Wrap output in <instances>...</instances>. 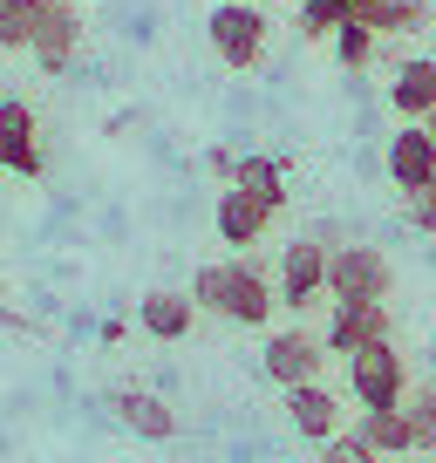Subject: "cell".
I'll return each instance as SVG.
<instances>
[{"label":"cell","mask_w":436,"mask_h":463,"mask_svg":"<svg viewBox=\"0 0 436 463\" xmlns=\"http://www.w3.org/2000/svg\"><path fill=\"white\" fill-rule=\"evenodd\" d=\"M191 300H198V314H218L232 320V327H273V273H266V260H252V252H239V260H212L191 273Z\"/></svg>","instance_id":"6da1fadb"},{"label":"cell","mask_w":436,"mask_h":463,"mask_svg":"<svg viewBox=\"0 0 436 463\" xmlns=\"http://www.w3.org/2000/svg\"><path fill=\"white\" fill-rule=\"evenodd\" d=\"M348 395L362 409H403L409 402V362L395 341H368L362 354H348Z\"/></svg>","instance_id":"7a4b0ae2"},{"label":"cell","mask_w":436,"mask_h":463,"mask_svg":"<svg viewBox=\"0 0 436 463\" xmlns=\"http://www.w3.org/2000/svg\"><path fill=\"white\" fill-rule=\"evenodd\" d=\"M204 34H212V55L225 61V69H239V75L266 61V14L246 7V0H218L212 21H204Z\"/></svg>","instance_id":"3957f363"},{"label":"cell","mask_w":436,"mask_h":463,"mask_svg":"<svg viewBox=\"0 0 436 463\" xmlns=\"http://www.w3.org/2000/svg\"><path fill=\"white\" fill-rule=\"evenodd\" d=\"M389 287H395V266L382 246L355 239V246L327 252V300H389Z\"/></svg>","instance_id":"277c9868"},{"label":"cell","mask_w":436,"mask_h":463,"mask_svg":"<svg viewBox=\"0 0 436 463\" xmlns=\"http://www.w3.org/2000/svg\"><path fill=\"white\" fill-rule=\"evenodd\" d=\"M273 287H280V307H287V314L320 307V293H327V246H320V239H307V232H300V239H287Z\"/></svg>","instance_id":"5b68a950"},{"label":"cell","mask_w":436,"mask_h":463,"mask_svg":"<svg viewBox=\"0 0 436 463\" xmlns=\"http://www.w3.org/2000/svg\"><path fill=\"white\" fill-rule=\"evenodd\" d=\"M327 354H362L368 341H395V320H389V300H335L327 307Z\"/></svg>","instance_id":"8992f818"},{"label":"cell","mask_w":436,"mask_h":463,"mask_svg":"<svg viewBox=\"0 0 436 463\" xmlns=\"http://www.w3.org/2000/svg\"><path fill=\"white\" fill-rule=\"evenodd\" d=\"M260 368H266V382H273V389L320 382V368H327V341H320V334H307V327H280L273 341H266Z\"/></svg>","instance_id":"52a82bcc"},{"label":"cell","mask_w":436,"mask_h":463,"mask_svg":"<svg viewBox=\"0 0 436 463\" xmlns=\"http://www.w3.org/2000/svg\"><path fill=\"white\" fill-rule=\"evenodd\" d=\"M382 171H389V184L403 191H422V184H436V144H430V130L422 123H403V130L382 144Z\"/></svg>","instance_id":"ba28073f"},{"label":"cell","mask_w":436,"mask_h":463,"mask_svg":"<svg viewBox=\"0 0 436 463\" xmlns=\"http://www.w3.org/2000/svg\"><path fill=\"white\" fill-rule=\"evenodd\" d=\"M75 48H82V7H75V0H55V7L34 21L28 55H34V69H42V75H62L75 61Z\"/></svg>","instance_id":"9c48e42d"},{"label":"cell","mask_w":436,"mask_h":463,"mask_svg":"<svg viewBox=\"0 0 436 463\" xmlns=\"http://www.w3.org/2000/svg\"><path fill=\"white\" fill-rule=\"evenodd\" d=\"M218 239H225V246H232V252H252V246H260V239H266V232H273V204H260V198H252V191H239V184H225V191H218Z\"/></svg>","instance_id":"30bf717a"},{"label":"cell","mask_w":436,"mask_h":463,"mask_svg":"<svg viewBox=\"0 0 436 463\" xmlns=\"http://www.w3.org/2000/svg\"><path fill=\"white\" fill-rule=\"evenodd\" d=\"M0 171L14 177H42V144H34V109L21 96H0Z\"/></svg>","instance_id":"8fae6325"},{"label":"cell","mask_w":436,"mask_h":463,"mask_svg":"<svg viewBox=\"0 0 436 463\" xmlns=\"http://www.w3.org/2000/svg\"><path fill=\"white\" fill-rule=\"evenodd\" d=\"M287 416H293V430H300L307 443H327V436L348 430V422H341V395L327 389V382H300V389H287Z\"/></svg>","instance_id":"7c38bea8"},{"label":"cell","mask_w":436,"mask_h":463,"mask_svg":"<svg viewBox=\"0 0 436 463\" xmlns=\"http://www.w3.org/2000/svg\"><path fill=\"white\" fill-rule=\"evenodd\" d=\"M109 409H117V416L130 422V430L144 436V443H171V436H177V416H171V402H164V395H150L144 382H123V389L109 395Z\"/></svg>","instance_id":"4fadbf2b"},{"label":"cell","mask_w":436,"mask_h":463,"mask_svg":"<svg viewBox=\"0 0 436 463\" xmlns=\"http://www.w3.org/2000/svg\"><path fill=\"white\" fill-rule=\"evenodd\" d=\"M389 109L409 116V123H422V116L436 109V55L395 61V75H389Z\"/></svg>","instance_id":"5bb4252c"},{"label":"cell","mask_w":436,"mask_h":463,"mask_svg":"<svg viewBox=\"0 0 436 463\" xmlns=\"http://www.w3.org/2000/svg\"><path fill=\"white\" fill-rule=\"evenodd\" d=\"M191 320H198V300H191V293H177V287H150L144 307H137V327H144L150 341H185Z\"/></svg>","instance_id":"9a60e30c"},{"label":"cell","mask_w":436,"mask_h":463,"mask_svg":"<svg viewBox=\"0 0 436 463\" xmlns=\"http://www.w3.org/2000/svg\"><path fill=\"white\" fill-rule=\"evenodd\" d=\"M355 436H362L382 463L416 457V422H409V409H362V416H355Z\"/></svg>","instance_id":"2e32d148"},{"label":"cell","mask_w":436,"mask_h":463,"mask_svg":"<svg viewBox=\"0 0 436 463\" xmlns=\"http://www.w3.org/2000/svg\"><path fill=\"white\" fill-rule=\"evenodd\" d=\"M232 184L252 191L260 204H273V212H287V164H280V157H260V150H252V157H239V177H232Z\"/></svg>","instance_id":"e0dca14e"},{"label":"cell","mask_w":436,"mask_h":463,"mask_svg":"<svg viewBox=\"0 0 436 463\" xmlns=\"http://www.w3.org/2000/svg\"><path fill=\"white\" fill-rule=\"evenodd\" d=\"M55 0H0V55H14V48L34 42V21L48 14Z\"/></svg>","instance_id":"ac0fdd59"},{"label":"cell","mask_w":436,"mask_h":463,"mask_svg":"<svg viewBox=\"0 0 436 463\" xmlns=\"http://www.w3.org/2000/svg\"><path fill=\"white\" fill-rule=\"evenodd\" d=\"M327 48H335V61H341V69H348V75H362L368 61H375L382 34L368 28V21H341V28H335V42H327Z\"/></svg>","instance_id":"d6986e66"},{"label":"cell","mask_w":436,"mask_h":463,"mask_svg":"<svg viewBox=\"0 0 436 463\" xmlns=\"http://www.w3.org/2000/svg\"><path fill=\"white\" fill-rule=\"evenodd\" d=\"M430 14H436V7H422V0H382L375 14H368V28H375L382 42H389V34H422Z\"/></svg>","instance_id":"ffe728a7"},{"label":"cell","mask_w":436,"mask_h":463,"mask_svg":"<svg viewBox=\"0 0 436 463\" xmlns=\"http://www.w3.org/2000/svg\"><path fill=\"white\" fill-rule=\"evenodd\" d=\"M341 21H355L348 0H300V34H307V42H335Z\"/></svg>","instance_id":"44dd1931"},{"label":"cell","mask_w":436,"mask_h":463,"mask_svg":"<svg viewBox=\"0 0 436 463\" xmlns=\"http://www.w3.org/2000/svg\"><path fill=\"white\" fill-rule=\"evenodd\" d=\"M409 422H416V457H430L436 449V375L422 382V389H409Z\"/></svg>","instance_id":"7402d4cb"},{"label":"cell","mask_w":436,"mask_h":463,"mask_svg":"<svg viewBox=\"0 0 436 463\" xmlns=\"http://www.w3.org/2000/svg\"><path fill=\"white\" fill-rule=\"evenodd\" d=\"M320 463H382V457H375L355 430H341V436H327V443H320Z\"/></svg>","instance_id":"603a6c76"},{"label":"cell","mask_w":436,"mask_h":463,"mask_svg":"<svg viewBox=\"0 0 436 463\" xmlns=\"http://www.w3.org/2000/svg\"><path fill=\"white\" fill-rule=\"evenodd\" d=\"M403 218H409V232H422V239H436V184L409 191V198H403Z\"/></svg>","instance_id":"cb8c5ba5"},{"label":"cell","mask_w":436,"mask_h":463,"mask_svg":"<svg viewBox=\"0 0 436 463\" xmlns=\"http://www.w3.org/2000/svg\"><path fill=\"white\" fill-rule=\"evenodd\" d=\"M307 239H320V246H327V252H341V246H355V239H348V225H341V218H320V225H314V232H307Z\"/></svg>","instance_id":"d4e9b609"},{"label":"cell","mask_w":436,"mask_h":463,"mask_svg":"<svg viewBox=\"0 0 436 463\" xmlns=\"http://www.w3.org/2000/svg\"><path fill=\"white\" fill-rule=\"evenodd\" d=\"M204 171H212V177H218V191H225V184L239 177V157H232V150H204Z\"/></svg>","instance_id":"484cf974"},{"label":"cell","mask_w":436,"mask_h":463,"mask_svg":"<svg viewBox=\"0 0 436 463\" xmlns=\"http://www.w3.org/2000/svg\"><path fill=\"white\" fill-rule=\"evenodd\" d=\"M123 334H130V327H123V320H117V314H109V320H102V327H96V341H102V347H117V341H123Z\"/></svg>","instance_id":"4316f807"},{"label":"cell","mask_w":436,"mask_h":463,"mask_svg":"<svg viewBox=\"0 0 436 463\" xmlns=\"http://www.w3.org/2000/svg\"><path fill=\"white\" fill-rule=\"evenodd\" d=\"M375 7H382V0H348V14H355V21H368Z\"/></svg>","instance_id":"83f0119b"},{"label":"cell","mask_w":436,"mask_h":463,"mask_svg":"<svg viewBox=\"0 0 436 463\" xmlns=\"http://www.w3.org/2000/svg\"><path fill=\"white\" fill-rule=\"evenodd\" d=\"M422 130H430V144H436V109H430V116H422Z\"/></svg>","instance_id":"f1b7e54d"},{"label":"cell","mask_w":436,"mask_h":463,"mask_svg":"<svg viewBox=\"0 0 436 463\" xmlns=\"http://www.w3.org/2000/svg\"><path fill=\"white\" fill-rule=\"evenodd\" d=\"M0 300H7V279H0Z\"/></svg>","instance_id":"f546056e"},{"label":"cell","mask_w":436,"mask_h":463,"mask_svg":"<svg viewBox=\"0 0 436 463\" xmlns=\"http://www.w3.org/2000/svg\"><path fill=\"white\" fill-rule=\"evenodd\" d=\"M422 7H436V0H422Z\"/></svg>","instance_id":"4dcf8cb0"}]
</instances>
